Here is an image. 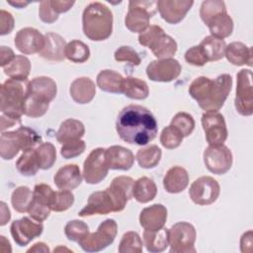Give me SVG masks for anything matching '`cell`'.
I'll use <instances>...</instances> for the list:
<instances>
[{
	"instance_id": "1",
	"label": "cell",
	"mask_w": 253,
	"mask_h": 253,
	"mask_svg": "<svg viewBox=\"0 0 253 253\" xmlns=\"http://www.w3.org/2000/svg\"><path fill=\"white\" fill-rule=\"evenodd\" d=\"M116 129L122 140L135 145H146L157 134L158 126L152 113L139 105L125 107L118 115Z\"/></svg>"
},
{
	"instance_id": "2",
	"label": "cell",
	"mask_w": 253,
	"mask_h": 253,
	"mask_svg": "<svg viewBox=\"0 0 253 253\" xmlns=\"http://www.w3.org/2000/svg\"><path fill=\"white\" fill-rule=\"evenodd\" d=\"M232 78L229 74H220L214 79L200 76L189 86L190 96L206 112H218L231 91Z\"/></svg>"
},
{
	"instance_id": "3",
	"label": "cell",
	"mask_w": 253,
	"mask_h": 253,
	"mask_svg": "<svg viewBox=\"0 0 253 253\" xmlns=\"http://www.w3.org/2000/svg\"><path fill=\"white\" fill-rule=\"evenodd\" d=\"M82 29L91 41L107 40L113 33V13L101 2H92L82 14Z\"/></svg>"
},
{
	"instance_id": "4",
	"label": "cell",
	"mask_w": 253,
	"mask_h": 253,
	"mask_svg": "<svg viewBox=\"0 0 253 253\" xmlns=\"http://www.w3.org/2000/svg\"><path fill=\"white\" fill-rule=\"evenodd\" d=\"M42 142V136L33 128L19 126L13 131H2L0 136V155L4 160L13 159L20 150L38 147Z\"/></svg>"
},
{
	"instance_id": "5",
	"label": "cell",
	"mask_w": 253,
	"mask_h": 253,
	"mask_svg": "<svg viewBox=\"0 0 253 253\" xmlns=\"http://www.w3.org/2000/svg\"><path fill=\"white\" fill-rule=\"evenodd\" d=\"M26 91L22 81L7 79L0 89V111L2 114L21 119Z\"/></svg>"
},
{
	"instance_id": "6",
	"label": "cell",
	"mask_w": 253,
	"mask_h": 253,
	"mask_svg": "<svg viewBox=\"0 0 253 253\" xmlns=\"http://www.w3.org/2000/svg\"><path fill=\"white\" fill-rule=\"evenodd\" d=\"M157 11V1H130L125 18V25L132 33H142L149 26V20Z\"/></svg>"
},
{
	"instance_id": "7",
	"label": "cell",
	"mask_w": 253,
	"mask_h": 253,
	"mask_svg": "<svg viewBox=\"0 0 253 253\" xmlns=\"http://www.w3.org/2000/svg\"><path fill=\"white\" fill-rule=\"evenodd\" d=\"M118 233V224L113 218H107L100 223L95 232L89 233L81 239L78 244L80 247L89 253L98 252L111 245Z\"/></svg>"
},
{
	"instance_id": "8",
	"label": "cell",
	"mask_w": 253,
	"mask_h": 253,
	"mask_svg": "<svg viewBox=\"0 0 253 253\" xmlns=\"http://www.w3.org/2000/svg\"><path fill=\"white\" fill-rule=\"evenodd\" d=\"M197 232L193 224L179 221L168 229L171 253H195Z\"/></svg>"
},
{
	"instance_id": "9",
	"label": "cell",
	"mask_w": 253,
	"mask_h": 253,
	"mask_svg": "<svg viewBox=\"0 0 253 253\" xmlns=\"http://www.w3.org/2000/svg\"><path fill=\"white\" fill-rule=\"evenodd\" d=\"M236 78L235 109L241 116H251L253 114L252 71L250 69H241L237 73Z\"/></svg>"
},
{
	"instance_id": "10",
	"label": "cell",
	"mask_w": 253,
	"mask_h": 253,
	"mask_svg": "<svg viewBox=\"0 0 253 253\" xmlns=\"http://www.w3.org/2000/svg\"><path fill=\"white\" fill-rule=\"evenodd\" d=\"M105 153V148L97 147L93 149L85 159L82 175L87 184H98L107 177L109 167Z\"/></svg>"
},
{
	"instance_id": "11",
	"label": "cell",
	"mask_w": 253,
	"mask_h": 253,
	"mask_svg": "<svg viewBox=\"0 0 253 253\" xmlns=\"http://www.w3.org/2000/svg\"><path fill=\"white\" fill-rule=\"evenodd\" d=\"M220 193L218 182L211 176H202L196 179L189 190L191 200L199 206H207L214 203Z\"/></svg>"
},
{
	"instance_id": "12",
	"label": "cell",
	"mask_w": 253,
	"mask_h": 253,
	"mask_svg": "<svg viewBox=\"0 0 253 253\" xmlns=\"http://www.w3.org/2000/svg\"><path fill=\"white\" fill-rule=\"evenodd\" d=\"M202 126L206 140L210 145L223 144L228 131L224 117L218 112H206L202 116Z\"/></svg>"
},
{
	"instance_id": "13",
	"label": "cell",
	"mask_w": 253,
	"mask_h": 253,
	"mask_svg": "<svg viewBox=\"0 0 253 253\" xmlns=\"http://www.w3.org/2000/svg\"><path fill=\"white\" fill-rule=\"evenodd\" d=\"M204 163L207 169L216 175L225 174L232 166V153L223 145H209L204 151Z\"/></svg>"
},
{
	"instance_id": "14",
	"label": "cell",
	"mask_w": 253,
	"mask_h": 253,
	"mask_svg": "<svg viewBox=\"0 0 253 253\" xmlns=\"http://www.w3.org/2000/svg\"><path fill=\"white\" fill-rule=\"evenodd\" d=\"M181 69V64L177 59H156L147 65L146 75L151 81L171 82L178 78Z\"/></svg>"
},
{
	"instance_id": "15",
	"label": "cell",
	"mask_w": 253,
	"mask_h": 253,
	"mask_svg": "<svg viewBox=\"0 0 253 253\" xmlns=\"http://www.w3.org/2000/svg\"><path fill=\"white\" fill-rule=\"evenodd\" d=\"M10 231L16 244L23 247L42 233L43 225L42 222H36L33 218L24 216L11 223Z\"/></svg>"
},
{
	"instance_id": "16",
	"label": "cell",
	"mask_w": 253,
	"mask_h": 253,
	"mask_svg": "<svg viewBox=\"0 0 253 253\" xmlns=\"http://www.w3.org/2000/svg\"><path fill=\"white\" fill-rule=\"evenodd\" d=\"M133 184L134 180L128 176H118L113 179L106 190L112 199L114 211H122L126 208V203L132 198Z\"/></svg>"
},
{
	"instance_id": "17",
	"label": "cell",
	"mask_w": 253,
	"mask_h": 253,
	"mask_svg": "<svg viewBox=\"0 0 253 253\" xmlns=\"http://www.w3.org/2000/svg\"><path fill=\"white\" fill-rule=\"evenodd\" d=\"M14 43L17 49L24 54L39 53L44 45V35L37 29L27 27L16 34Z\"/></svg>"
},
{
	"instance_id": "18",
	"label": "cell",
	"mask_w": 253,
	"mask_h": 253,
	"mask_svg": "<svg viewBox=\"0 0 253 253\" xmlns=\"http://www.w3.org/2000/svg\"><path fill=\"white\" fill-rule=\"evenodd\" d=\"M193 4L192 0H159L157 10L165 22L175 25L185 18Z\"/></svg>"
},
{
	"instance_id": "19",
	"label": "cell",
	"mask_w": 253,
	"mask_h": 253,
	"mask_svg": "<svg viewBox=\"0 0 253 253\" xmlns=\"http://www.w3.org/2000/svg\"><path fill=\"white\" fill-rule=\"evenodd\" d=\"M26 93L41 102L49 104L56 96V83L47 76L35 77L28 82Z\"/></svg>"
},
{
	"instance_id": "20",
	"label": "cell",
	"mask_w": 253,
	"mask_h": 253,
	"mask_svg": "<svg viewBox=\"0 0 253 253\" xmlns=\"http://www.w3.org/2000/svg\"><path fill=\"white\" fill-rule=\"evenodd\" d=\"M114 211V205L107 190L92 193L86 206L78 212L79 216H91L95 214H108Z\"/></svg>"
},
{
	"instance_id": "21",
	"label": "cell",
	"mask_w": 253,
	"mask_h": 253,
	"mask_svg": "<svg viewBox=\"0 0 253 253\" xmlns=\"http://www.w3.org/2000/svg\"><path fill=\"white\" fill-rule=\"evenodd\" d=\"M167 220V209L161 204L144 208L139 214V223L144 230H158Z\"/></svg>"
},
{
	"instance_id": "22",
	"label": "cell",
	"mask_w": 253,
	"mask_h": 253,
	"mask_svg": "<svg viewBox=\"0 0 253 253\" xmlns=\"http://www.w3.org/2000/svg\"><path fill=\"white\" fill-rule=\"evenodd\" d=\"M106 161L109 169L129 170L134 162L133 153L121 145H112L106 149Z\"/></svg>"
},
{
	"instance_id": "23",
	"label": "cell",
	"mask_w": 253,
	"mask_h": 253,
	"mask_svg": "<svg viewBox=\"0 0 253 253\" xmlns=\"http://www.w3.org/2000/svg\"><path fill=\"white\" fill-rule=\"evenodd\" d=\"M65 40L58 34L47 33L44 35L43 48L39 55L50 61H62L65 58Z\"/></svg>"
},
{
	"instance_id": "24",
	"label": "cell",
	"mask_w": 253,
	"mask_h": 253,
	"mask_svg": "<svg viewBox=\"0 0 253 253\" xmlns=\"http://www.w3.org/2000/svg\"><path fill=\"white\" fill-rule=\"evenodd\" d=\"M83 175L76 164H67L60 167L53 177V182L59 190H73L82 182Z\"/></svg>"
},
{
	"instance_id": "25",
	"label": "cell",
	"mask_w": 253,
	"mask_h": 253,
	"mask_svg": "<svg viewBox=\"0 0 253 253\" xmlns=\"http://www.w3.org/2000/svg\"><path fill=\"white\" fill-rule=\"evenodd\" d=\"M69 93L75 103L88 104L95 97L96 85L89 77H79L71 83Z\"/></svg>"
},
{
	"instance_id": "26",
	"label": "cell",
	"mask_w": 253,
	"mask_h": 253,
	"mask_svg": "<svg viewBox=\"0 0 253 253\" xmlns=\"http://www.w3.org/2000/svg\"><path fill=\"white\" fill-rule=\"evenodd\" d=\"M189 184V174L181 166L171 167L163 178V187L170 194L183 192Z\"/></svg>"
},
{
	"instance_id": "27",
	"label": "cell",
	"mask_w": 253,
	"mask_h": 253,
	"mask_svg": "<svg viewBox=\"0 0 253 253\" xmlns=\"http://www.w3.org/2000/svg\"><path fill=\"white\" fill-rule=\"evenodd\" d=\"M224 56L233 65H252V49L241 42H233L226 45Z\"/></svg>"
},
{
	"instance_id": "28",
	"label": "cell",
	"mask_w": 253,
	"mask_h": 253,
	"mask_svg": "<svg viewBox=\"0 0 253 253\" xmlns=\"http://www.w3.org/2000/svg\"><path fill=\"white\" fill-rule=\"evenodd\" d=\"M85 133L84 125L75 119H67L61 123L57 132L56 140L60 144H64L69 141L81 139Z\"/></svg>"
},
{
	"instance_id": "29",
	"label": "cell",
	"mask_w": 253,
	"mask_h": 253,
	"mask_svg": "<svg viewBox=\"0 0 253 253\" xmlns=\"http://www.w3.org/2000/svg\"><path fill=\"white\" fill-rule=\"evenodd\" d=\"M143 243L146 250L151 253H158L166 250L169 246L168 229L162 227L158 230H144Z\"/></svg>"
},
{
	"instance_id": "30",
	"label": "cell",
	"mask_w": 253,
	"mask_h": 253,
	"mask_svg": "<svg viewBox=\"0 0 253 253\" xmlns=\"http://www.w3.org/2000/svg\"><path fill=\"white\" fill-rule=\"evenodd\" d=\"M122 94L133 100H144L149 95V88L145 81L128 76L124 78L122 83Z\"/></svg>"
},
{
	"instance_id": "31",
	"label": "cell",
	"mask_w": 253,
	"mask_h": 253,
	"mask_svg": "<svg viewBox=\"0 0 253 253\" xmlns=\"http://www.w3.org/2000/svg\"><path fill=\"white\" fill-rule=\"evenodd\" d=\"M124 77L117 71L111 69H104L97 75L98 87L107 93L122 94V83Z\"/></svg>"
},
{
	"instance_id": "32",
	"label": "cell",
	"mask_w": 253,
	"mask_h": 253,
	"mask_svg": "<svg viewBox=\"0 0 253 253\" xmlns=\"http://www.w3.org/2000/svg\"><path fill=\"white\" fill-rule=\"evenodd\" d=\"M4 73L11 79L18 81H26L31 71V61L25 55H16L15 58L3 67Z\"/></svg>"
},
{
	"instance_id": "33",
	"label": "cell",
	"mask_w": 253,
	"mask_h": 253,
	"mask_svg": "<svg viewBox=\"0 0 253 253\" xmlns=\"http://www.w3.org/2000/svg\"><path fill=\"white\" fill-rule=\"evenodd\" d=\"M177 47L176 41L169 35L163 33L150 44L148 48L151 49L152 53L158 59H165L172 58L177 51Z\"/></svg>"
},
{
	"instance_id": "34",
	"label": "cell",
	"mask_w": 253,
	"mask_h": 253,
	"mask_svg": "<svg viewBox=\"0 0 253 253\" xmlns=\"http://www.w3.org/2000/svg\"><path fill=\"white\" fill-rule=\"evenodd\" d=\"M157 194V187L153 180L148 177H140L134 181L132 197L141 204L152 201Z\"/></svg>"
},
{
	"instance_id": "35",
	"label": "cell",
	"mask_w": 253,
	"mask_h": 253,
	"mask_svg": "<svg viewBox=\"0 0 253 253\" xmlns=\"http://www.w3.org/2000/svg\"><path fill=\"white\" fill-rule=\"evenodd\" d=\"M207 26L212 37L221 40L228 38L233 31V21L227 12L216 15Z\"/></svg>"
},
{
	"instance_id": "36",
	"label": "cell",
	"mask_w": 253,
	"mask_h": 253,
	"mask_svg": "<svg viewBox=\"0 0 253 253\" xmlns=\"http://www.w3.org/2000/svg\"><path fill=\"white\" fill-rule=\"evenodd\" d=\"M205 53L208 61H217L224 57L226 43L224 40L208 36L199 44Z\"/></svg>"
},
{
	"instance_id": "37",
	"label": "cell",
	"mask_w": 253,
	"mask_h": 253,
	"mask_svg": "<svg viewBox=\"0 0 253 253\" xmlns=\"http://www.w3.org/2000/svg\"><path fill=\"white\" fill-rule=\"evenodd\" d=\"M16 168L23 176L31 177L36 175L40 169L36 148L23 151L16 162Z\"/></svg>"
},
{
	"instance_id": "38",
	"label": "cell",
	"mask_w": 253,
	"mask_h": 253,
	"mask_svg": "<svg viewBox=\"0 0 253 253\" xmlns=\"http://www.w3.org/2000/svg\"><path fill=\"white\" fill-rule=\"evenodd\" d=\"M162 156L161 149L155 145L151 144L146 147H142L137 150L135 158L137 160L138 165L141 168L151 169L158 165Z\"/></svg>"
},
{
	"instance_id": "39",
	"label": "cell",
	"mask_w": 253,
	"mask_h": 253,
	"mask_svg": "<svg viewBox=\"0 0 253 253\" xmlns=\"http://www.w3.org/2000/svg\"><path fill=\"white\" fill-rule=\"evenodd\" d=\"M90 57L89 46L79 40H73L66 43L65 58L74 63H83Z\"/></svg>"
},
{
	"instance_id": "40",
	"label": "cell",
	"mask_w": 253,
	"mask_h": 253,
	"mask_svg": "<svg viewBox=\"0 0 253 253\" xmlns=\"http://www.w3.org/2000/svg\"><path fill=\"white\" fill-rule=\"evenodd\" d=\"M33 201V192L26 186L16 188L11 196V204L18 212H27Z\"/></svg>"
},
{
	"instance_id": "41",
	"label": "cell",
	"mask_w": 253,
	"mask_h": 253,
	"mask_svg": "<svg viewBox=\"0 0 253 253\" xmlns=\"http://www.w3.org/2000/svg\"><path fill=\"white\" fill-rule=\"evenodd\" d=\"M40 169H50L56 161V150L51 142H42L36 147Z\"/></svg>"
},
{
	"instance_id": "42",
	"label": "cell",
	"mask_w": 253,
	"mask_h": 253,
	"mask_svg": "<svg viewBox=\"0 0 253 253\" xmlns=\"http://www.w3.org/2000/svg\"><path fill=\"white\" fill-rule=\"evenodd\" d=\"M74 203V195L69 190H60L53 192L50 198V209L53 211H67Z\"/></svg>"
},
{
	"instance_id": "43",
	"label": "cell",
	"mask_w": 253,
	"mask_h": 253,
	"mask_svg": "<svg viewBox=\"0 0 253 253\" xmlns=\"http://www.w3.org/2000/svg\"><path fill=\"white\" fill-rule=\"evenodd\" d=\"M226 12L225 3L218 0H206L200 8V17L202 21L208 25L210 21L220 13Z\"/></svg>"
},
{
	"instance_id": "44",
	"label": "cell",
	"mask_w": 253,
	"mask_h": 253,
	"mask_svg": "<svg viewBox=\"0 0 253 253\" xmlns=\"http://www.w3.org/2000/svg\"><path fill=\"white\" fill-rule=\"evenodd\" d=\"M120 253H141L142 240L139 234L135 231L126 232L119 244Z\"/></svg>"
},
{
	"instance_id": "45",
	"label": "cell",
	"mask_w": 253,
	"mask_h": 253,
	"mask_svg": "<svg viewBox=\"0 0 253 253\" xmlns=\"http://www.w3.org/2000/svg\"><path fill=\"white\" fill-rule=\"evenodd\" d=\"M90 233L89 226L82 220L73 219L66 223L64 227V234L68 240L79 242Z\"/></svg>"
},
{
	"instance_id": "46",
	"label": "cell",
	"mask_w": 253,
	"mask_h": 253,
	"mask_svg": "<svg viewBox=\"0 0 253 253\" xmlns=\"http://www.w3.org/2000/svg\"><path fill=\"white\" fill-rule=\"evenodd\" d=\"M171 126H175L184 137L189 136L195 128V120L194 118L185 112L177 113L171 120Z\"/></svg>"
},
{
	"instance_id": "47",
	"label": "cell",
	"mask_w": 253,
	"mask_h": 253,
	"mask_svg": "<svg viewBox=\"0 0 253 253\" xmlns=\"http://www.w3.org/2000/svg\"><path fill=\"white\" fill-rule=\"evenodd\" d=\"M183 138L182 133L171 125L164 127L160 134V142L162 146L167 149L177 148L183 141Z\"/></svg>"
},
{
	"instance_id": "48",
	"label": "cell",
	"mask_w": 253,
	"mask_h": 253,
	"mask_svg": "<svg viewBox=\"0 0 253 253\" xmlns=\"http://www.w3.org/2000/svg\"><path fill=\"white\" fill-rule=\"evenodd\" d=\"M86 148V143L82 139H77L73 141L66 142L62 144L60 149V154L65 159H71L81 155Z\"/></svg>"
},
{
	"instance_id": "49",
	"label": "cell",
	"mask_w": 253,
	"mask_h": 253,
	"mask_svg": "<svg viewBox=\"0 0 253 253\" xmlns=\"http://www.w3.org/2000/svg\"><path fill=\"white\" fill-rule=\"evenodd\" d=\"M115 59L117 61L123 62H129L132 65H139L140 64V57L138 53L128 45H122L115 51Z\"/></svg>"
},
{
	"instance_id": "50",
	"label": "cell",
	"mask_w": 253,
	"mask_h": 253,
	"mask_svg": "<svg viewBox=\"0 0 253 253\" xmlns=\"http://www.w3.org/2000/svg\"><path fill=\"white\" fill-rule=\"evenodd\" d=\"M185 60L194 66H204L207 62H209L200 45L190 47L185 52Z\"/></svg>"
},
{
	"instance_id": "51",
	"label": "cell",
	"mask_w": 253,
	"mask_h": 253,
	"mask_svg": "<svg viewBox=\"0 0 253 253\" xmlns=\"http://www.w3.org/2000/svg\"><path fill=\"white\" fill-rule=\"evenodd\" d=\"M39 17L43 23H46V24H52L58 19V14L52 8L50 0L40 2Z\"/></svg>"
},
{
	"instance_id": "52",
	"label": "cell",
	"mask_w": 253,
	"mask_h": 253,
	"mask_svg": "<svg viewBox=\"0 0 253 253\" xmlns=\"http://www.w3.org/2000/svg\"><path fill=\"white\" fill-rule=\"evenodd\" d=\"M14 18L11 13L1 10L0 11V35L5 36L7 34H10L12 30L14 29Z\"/></svg>"
},
{
	"instance_id": "53",
	"label": "cell",
	"mask_w": 253,
	"mask_h": 253,
	"mask_svg": "<svg viewBox=\"0 0 253 253\" xmlns=\"http://www.w3.org/2000/svg\"><path fill=\"white\" fill-rule=\"evenodd\" d=\"M240 250L242 253H251L253 250L252 230L244 232L240 238Z\"/></svg>"
},
{
	"instance_id": "54",
	"label": "cell",
	"mask_w": 253,
	"mask_h": 253,
	"mask_svg": "<svg viewBox=\"0 0 253 253\" xmlns=\"http://www.w3.org/2000/svg\"><path fill=\"white\" fill-rule=\"evenodd\" d=\"M1 55H0V65L2 67L6 66L7 64H9L14 58H15V53L14 51L9 47V46H5L2 45L1 46Z\"/></svg>"
},
{
	"instance_id": "55",
	"label": "cell",
	"mask_w": 253,
	"mask_h": 253,
	"mask_svg": "<svg viewBox=\"0 0 253 253\" xmlns=\"http://www.w3.org/2000/svg\"><path fill=\"white\" fill-rule=\"evenodd\" d=\"M51 6L54 11L59 15L60 13H65L71 9L74 5V1H60V0H51Z\"/></svg>"
},
{
	"instance_id": "56",
	"label": "cell",
	"mask_w": 253,
	"mask_h": 253,
	"mask_svg": "<svg viewBox=\"0 0 253 253\" xmlns=\"http://www.w3.org/2000/svg\"><path fill=\"white\" fill-rule=\"evenodd\" d=\"M0 121H1V130L4 131L6 128L8 127H12L13 126L16 125H20L21 124V119H16V118H12L9 116H6L4 114L1 115L0 117Z\"/></svg>"
},
{
	"instance_id": "57",
	"label": "cell",
	"mask_w": 253,
	"mask_h": 253,
	"mask_svg": "<svg viewBox=\"0 0 253 253\" xmlns=\"http://www.w3.org/2000/svg\"><path fill=\"white\" fill-rule=\"evenodd\" d=\"M0 206H1V220H0V225L3 226L5 225L11 218V213H10V211L9 209L7 208L6 204L4 202H1L0 203Z\"/></svg>"
},
{
	"instance_id": "58",
	"label": "cell",
	"mask_w": 253,
	"mask_h": 253,
	"mask_svg": "<svg viewBox=\"0 0 253 253\" xmlns=\"http://www.w3.org/2000/svg\"><path fill=\"white\" fill-rule=\"evenodd\" d=\"M27 252H37V253L43 252V253H48L49 252V248L43 242H37L30 249H28Z\"/></svg>"
},
{
	"instance_id": "59",
	"label": "cell",
	"mask_w": 253,
	"mask_h": 253,
	"mask_svg": "<svg viewBox=\"0 0 253 253\" xmlns=\"http://www.w3.org/2000/svg\"><path fill=\"white\" fill-rule=\"evenodd\" d=\"M10 5L18 8V9H22V8H25L27 5L30 4V2H26V1H16V2H13V1H7Z\"/></svg>"
}]
</instances>
